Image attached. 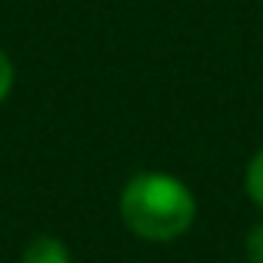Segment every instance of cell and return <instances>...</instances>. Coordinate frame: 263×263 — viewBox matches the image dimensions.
Returning a JSON list of instances; mask_svg holds the SVG:
<instances>
[{
  "mask_svg": "<svg viewBox=\"0 0 263 263\" xmlns=\"http://www.w3.org/2000/svg\"><path fill=\"white\" fill-rule=\"evenodd\" d=\"M243 193H247V200L263 213V147L253 150L250 160H247V167H243Z\"/></svg>",
  "mask_w": 263,
  "mask_h": 263,
  "instance_id": "3957f363",
  "label": "cell"
},
{
  "mask_svg": "<svg viewBox=\"0 0 263 263\" xmlns=\"http://www.w3.org/2000/svg\"><path fill=\"white\" fill-rule=\"evenodd\" d=\"M13 84H17V67H13L10 53L0 47V107H4L7 97L13 93Z\"/></svg>",
  "mask_w": 263,
  "mask_h": 263,
  "instance_id": "5b68a950",
  "label": "cell"
},
{
  "mask_svg": "<svg viewBox=\"0 0 263 263\" xmlns=\"http://www.w3.org/2000/svg\"><path fill=\"white\" fill-rule=\"evenodd\" d=\"M243 260L247 263H263V220L247 227V233H243Z\"/></svg>",
  "mask_w": 263,
  "mask_h": 263,
  "instance_id": "277c9868",
  "label": "cell"
},
{
  "mask_svg": "<svg viewBox=\"0 0 263 263\" xmlns=\"http://www.w3.org/2000/svg\"><path fill=\"white\" fill-rule=\"evenodd\" d=\"M120 223L143 243H177L197 223V193L170 170H140L127 177L117 197Z\"/></svg>",
  "mask_w": 263,
  "mask_h": 263,
  "instance_id": "6da1fadb",
  "label": "cell"
},
{
  "mask_svg": "<svg viewBox=\"0 0 263 263\" xmlns=\"http://www.w3.org/2000/svg\"><path fill=\"white\" fill-rule=\"evenodd\" d=\"M20 263H73V253L60 237L40 233L20 250Z\"/></svg>",
  "mask_w": 263,
  "mask_h": 263,
  "instance_id": "7a4b0ae2",
  "label": "cell"
}]
</instances>
